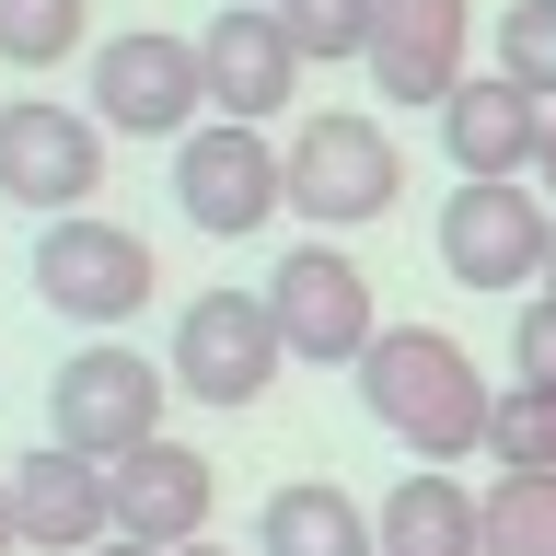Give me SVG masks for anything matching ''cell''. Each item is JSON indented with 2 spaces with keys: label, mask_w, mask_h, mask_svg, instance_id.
Returning a JSON list of instances; mask_svg holds the SVG:
<instances>
[{
  "label": "cell",
  "mask_w": 556,
  "mask_h": 556,
  "mask_svg": "<svg viewBox=\"0 0 556 556\" xmlns=\"http://www.w3.org/2000/svg\"><path fill=\"white\" fill-rule=\"evenodd\" d=\"M35 302H47V313H70V325H93V337H104V325H128V313L139 302H151V278H163V267H151V243H139V232H116V220H93V208H81V220H47V232H35Z\"/></svg>",
  "instance_id": "ba28073f"
},
{
  "label": "cell",
  "mask_w": 556,
  "mask_h": 556,
  "mask_svg": "<svg viewBox=\"0 0 556 556\" xmlns=\"http://www.w3.org/2000/svg\"><path fill=\"white\" fill-rule=\"evenodd\" d=\"M545 290H556V243H545Z\"/></svg>",
  "instance_id": "83f0119b"
},
{
  "label": "cell",
  "mask_w": 556,
  "mask_h": 556,
  "mask_svg": "<svg viewBox=\"0 0 556 556\" xmlns=\"http://www.w3.org/2000/svg\"><path fill=\"white\" fill-rule=\"evenodd\" d=\"M371 521H382V556H486V498L441 464H406Z\"/></svg>",
  "instance_id": "2e32d148"
},
{
  "label": "cell",
  "mask_w": 556,
  "mask_h": 556,
  "mask_svg": "<svg viewBox=\"0 0 556 556\" xmlns=\"http://www.w3.org/2000/svg\"><path fill=\"white\" fill-rule=\"evenodd\" d=\"M0 556H24V510H12V476H0Z\"/></svg>",
  "instance_id": "cb8c5ba5"
},
{
  "label": "cell",
  "mask_w": 556,
  "mask_h": 556,
  "mask_svg": "<svg viewBox=\"0 0 556 556\" xmlns=\"http://www.w3.org/2000/svg\"><path fill=\"white\" fill-rule=\"evenodd\" d=\"M208 498H220V476H208V452L186 441H151L116 464V533L128 545H208Z\"/></svg>",
  "instance_id": "9a60e30c"
},
{
  "label": "cell",
  "mask_w": 556,
  "mask_h": 556,
  "mask_svg": "<svg viewBox=\"0 0 556 556\" xmlns=\"http://www.w3.org/2000/svg\"><path fill=\"white\" fill-rule=\"evenodd\" d=\"M556 208H533V186H452L441 198V267L464 290H510V278H545Z\"/></svg>",
  "instance_id": "30bf717a"
},
{
  "label": "cell",
  "mask_w": 556,
  "mask_h": 556,
  "mask_svg": "<svg viewBox=\"0 0 556 556\" xmlns=\"http://www.w3.org/2000/svg\"><path fill=\"white\" fill-rule=\"evenodd\" d=\"M486 556H556V476L486 486Z\"/></svg>",
  "instance_id": "44dd1931"
},
{
  "label": "cell",
  "mask_w": 556,
  "mask_h": 556,
  "mask_svg": "<svg viewBox=\"0 0 556 556\" xmlns=\"http://www.w3.org/2000/svg\"><path fill=\"white\" fill-rule=\"evenodd\" d=\"M255 556H382V521L348 486L302 476V486H278L267 510H255Z\"/></svg>",
  "instance_id": "e0dca14e"
},
{
  "label": "cell",
  "mask_w": 556,
  "mask_h": 556,
  "mask_svg": "<svg viewBox=\"0 0 556 556\" xmlns=\"http://www.w3.org/2000/svg\"><path fill=\"white\" fill-rule=\"evenodd\" d=\"M359 406H371L382 441H406L417 464H464L486 452V417H498V382L476 371V348L441 337V325H382L371 359H359Z\"/></svg>",
  "instance_id": "6da1fadb"
},
{
  "label": "cell",
  "mask_w": 556,
  "mask_h": 556,
  "mask_svg": "<svg viewBox=\"0 0 556 556\" xmlns=\"http://www.w3.org/2000/svg\"><path fill=\"white\" fill-rule=\"evenodd\" d=\"M545 186H556V128H545Z\"/></svg>",
  "instance_id": "4316f807"
},
{
  "label": "cell",
  "mask_w": 556,
  "mask_h": 556,
  "mask_svg": "<svg viewBox=\"0 0 556 556\" xmlns=\"http://www.w3.org/2000/svg\"><path fill=\"white\" fill-rule=\"evenodd\" d=\"M174 556H232V545H174Z\"/></svg>",
  "instance_id": "484cf974"
},
{
  "label": "cell",
  "mask_w": 556,
  "mask_h": 556,
  "mask_svg": "<svg viewBox=\"0 0 556 556\" xmlns=\"http://www.w3.org/2000/svg\"><path fill=\"white\" fill-rule=\"evenodd\" d=\"M486 464H498V476H556V394L510 382L498 417H486Z\"/></svg>",
  "instance_id": "ffe728a7"
},
{
  "label": "cell",
  "mask_w": 556,
  "mask_h": 556,
  "mask_svg": "<svg viewBox=\"0 0 556 556\" xmlns=\"http://www.w3.org/2000/svg\"><path fill=\"white\" fill-rule=\"evenodd\" d=\"M394 186H406V163H394V139H382L371 116H348V104L302 116V139H290V208H302L313 232H359V220H382Z\"/></svg>",
  "instance_id": "52a82bcc"
},
{
  "label": "cell",
  "mask_w": 556,
  "mask_h": 556,
  "mask_svg": "<svg viewBox=\"0 0 556 556\" xmlns=\"http://www.w3.org/2000/svg\"><path fill=\"white\" fill-rule=\"evenodd\" d=\"M208 59L198 35H104L93 47V128L116 139H198L208 116Z\"/></svg>",
  "instance_id": "277c9868"
},
{
  "label": "cell",
  "mask_w": 556,
  "mask_h": 556,
  "mask_svg": "<svg viewBox=\"0 0 556 556\" xmlns=\"http://www.w3.org/2000/svg\"><path fill=\"white\" fill-rule=\"evenodd\" d=\"M163 394H174V371H151L139 348L93 337V348H70L47 371V441L93 452V464H128V452L163 441Z\"/></svg>",
  "instance_id": "7a4b0ae2"
},
{
  "label": "cell",
  "mask_w": 556,
  "mask_h": 556,
  "mask_svg": "<svg viewBox=\"0 0 556 556\" xmlns=\"http://www.w3.org/2000/svg\"><path fill=\"white\" fill-rule=\"evenodd\" d=\"M93 35V0H0V59L12 70H59Z\"/></svg>",
  "instance_id": "d6986e66"
},
{
  "label": "cell",
  "mask_w": 556,
  "mask_h": 556,
  "mask_svg": "<svg viewBox=\"0 0 556 556\" xmlns=\"http://www.w3.org/2000/svg\"><path fill=\"white\" fill-rule=\"evenodd\" d=\"M510 382H533V394H556V290H533L510 325Z\"/></svg>",
  "instance_id": "603a6c76"
},
{
  "label": "cell",
  "mask_w": 556,
  "mask_h": 556,
  "mask_svg": "<svg viewBox=\"0 0 556 556\" xmlns=\"http://www.w3.org/2000/svg\"><path fill=\"white\" fill-rule=\"evenodd\" d=\"M464 35H476V12L464 0H382V24H371V93L394 104H452L476 70H464Z\"/></svg>",
  "instance_id": "5bb4252c"
},
{
  "label": "cell",
  "mask_w": 556,
  "mask_h": 556,
  "mask_svg": "<svg viewBox=\"0 0 556 556\" xmlns=\"http://www.w3.org/2000/svg\"><path fill=\"white\" fill-rule=\"evenodd\" d=\"M104 556H163V545H128V533H116V545H104Z\"/></svg>",
  "instance_id": "d4e9b609"
},
{
  "label": "cell",
  "mask_w": 556,
  "mask_h": 556,
  "mask_svg": "<svg viewBox=\"0 0 556 556\" xmlns=\"http://www.w3.org/2000/svg\"><path fill=\"white\" fill-rule=\"evenodd\" d=\"M267 313H278V337H290V359H313V371H359V359H371V337H382L371 278L348 267L325 232L290 243V255L267 267Z\"/></svg>",
  "instance_id": "5b68a950"
},
{
  "label": "cell",
  "mask_w": 556,
  "mask_h": 556,
  "mask_svg": "<svg viewBox=\"0 0 556 556\" xmlns=\"http://www.w3.org/2000/svg\"><path fill=\"white\" fill-rule=\"evenodd\" d=\"M198 59H208V104L232 128H267L278 104L302 93V47H290V24H278L267 0H220L208 35H198Z\"/></svg>",
  "instance_id": "7c38bea8"
},
{
  "label": "cell",
  "mask_w": 556,
  "mask_h": 556,
  "mask_svg": "<svg viewBox=\"0 0 556 556\" xmlns=\"http://www.w3.org/2000/svg\"><path fill=\"white\" fill-rule=\"evenodd\" d=\"M545 104L521 93L510 70H486V81H464V93L441 104V151L464 186H521V174H545Z\"/></svg>",
  "instance_id": "4fadbf2b"
},
{
  "label": "cell",
  "mask_w": 556,
  "mask_h": 556,
  "mask_svg": "<svg viewBox=\"0 0 556 556\" xmlns=\"http://www.w3.org/2000/svg\"><path fill=\"white\" fill-rule=\"evenodd\" d=\"M498 70L556 116V0H510V12H498Z\"/></svg>",
  "instance_id": "7402d4cb"
},
{
  "label": "cell",
  "mask_w": 556,
  "mask_h": 556,
  "mask_svg": "<svg viewBox=\"0 0 556 556\" xmlns=\"http://www.w3.org/2000/svg\"><path fill=\"white\" fill-rule=\"evenodd\" d=\"M12 510H24V545L104 556L116 545V464H93V452H70V441H35L12 464Z\"/></svg>",
  "instance_id": "8fae6325"
},
{
  "label": "cell",
  "mask_w": 556,
  "mask_h": 556,
  "mask_svg": "<svg viewBox=\"0 0 556 556\" xmlns=\"http://www.w3.org/2000/svg\"><path fill=\"white\" fill-rule=\"evenodd\" d=\"M174 208H186L208 243L267 232L278 208H290V151H267V139L232 128V116H208L198 139H174Z\"/></svg>",
  "instance_id": "8992f818"
},
{
  "label": "cell",
  "mask_w": 556,
  "mask_h": 556,
  "mask_svg": "<svg viewBox=\"0 0 556 556\" xmlns=\"http://www.w3.org/2000/svg\"><path fill=\"white\" fill-rule=\"evenodd\" d=\"M278 24H290V47H302V70L325 59H371V24H382V0H267Z\"/></svg>",
  "instance_id": "ac0fdd59"
},
{
  "label": "cell",
  "mask_w": 556,
  "mask_h": 556,
  "mask_svg": "<svg viewBox=\"0 0 556 556\" xmlns=\"http://www.w3.org/2000/svg\"><path fill=\"white\" fill-rule=\"evenodd\" d=\"M104 186V128L81 104L12 93L0 104V198L35 208V220H81V198Z\"/></svg>",
  "instance_id": "9c48e42d"
},
{
  "label": "cell",
  "mask_w": 556,
  "mask_h": 556,
  "mask_svg": "<svg viewBox=\"0 0 556 556\" xmlns=\"http://www.w3.org/2000/svg\"><path fill=\"white\" fill-rule=\"evenodd\" d=\"M278 359H290V337H278L267 290H198V302L174 313V394H198V406H255L278 382Z\"/></svg>",
  "instance_id": "3957f363"
}]
</instances>
